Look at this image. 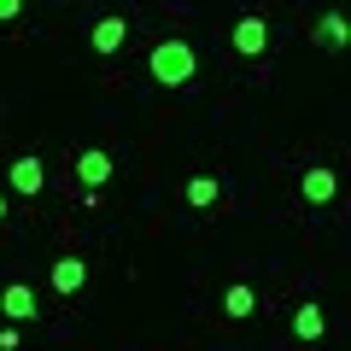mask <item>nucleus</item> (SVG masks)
Returning a JSON list of instances; mask_svg holds the SVG:
<instances>
[{
    "label": "nucleus",
    "mask_w": 351,
    "mask_h": 351,
    "mask_svg": "<svg viewBox=\"0 0 351 351\" xmlns=\"http://www.w3.org/2000/svg\"><path fill=\"white\" fill-rule=\"evenodd\" d=\"M147 71H152L158 88H193V76H199V53H193V41L164 36L158 47L147 53Z\"/></svg>",
    "instance_id": "obj_1"
},
{
    "label": "nucleus",
    "mask_w": 351,
    "mask_h": 351,
    "mask_svg": "<svg viewBox=\"0 0 351 351\" xmlns=\"http://www.w3.org/2000/svg\"><path fill=\"white\" fill-rule=\"evenodd\" d=\"M6 182H12V193H24V199H36V193L47 188V164H41L36 152H24V158H12V170H6Z\"/></svg>",
    "instance_id": "obj_2"
},
{
    "label": "nucleus",
    "mask_w": 351,
    "mask_h": 351,
    "mask_svg": "<svg viewBox=\"0 0 351 351\" xmlns=\"http://www.w3.org/2000/svg\"><path fill=\"white\" fill-rule=\"evenodd\" d=\"M228 41H234V53H246V59H263V53H269V24H263L258 12H246Z\"/></svg>",
    "instance_id": "obj_3"
},
{
    "label": "nucleus",
    "mask_w": 351,
    "mask_h": 351,
    "mask_svg": "<svg viewBox=\"0 0 351 351\" xmlns=\"http://www.w3.org/2000/svg\"><path fill=\"white\" fill-rule=\"evenodd\" d=\"M299 193H304V205H334V193H339V176L328 170V164H311V170L299 176Z\"/></svg>",
    "instance_id": "obj_4"
},
{
    "label": "nucleus",
    "mask_w": 351,
    "mask_h": 351,
    "mask_svg": "<svg viewBox=\"0 0 351 351\" xmlns=\"http://www.w3.org/2000/svg\"><path fill=\"white\" fill-rule=\"evenodd\" d=\"M47 281H53V293H64V299H76V293L88 287V263L76 258V252H64V258L53 263V276H47Z\"/></svg>",
    "instance_id": "obj_5"
},
{
    "label": "nucleus",
    "mask_w": 351,
    "mask_h": 351,
    "mask_svg": "<svg viewBox=\"0 0 351 351\" xmlns=\"http://www.w3.org/2000/svg\"><path fill=\"white\" fill-rule=\"evenodd\" d=\"M76 176H82V188H106V182H112V152L106 147H82L76 152Z\"/></svg>",
    "instance_id": "obj_6"
},
{
    "label": "nucleus",
    "mask_w": 351,
    "mask_h": 351,
    "mask_svg": "<svg viewBox=\"0 0 351 351\" xmlns=\"http://www.w3.org/2000/svg\"><path fill=\"white\" fill-rule=\"evenodd\" d=\"M0 316H12L18 328L36 322V287H24V281H12V287L0 293Z\"/></svg>",
    "instance_id": "obj_7"
},
{
    "label": "nucleus",
    "mask_w": 351,
    "mask_h": 351,
    "mask_svg": "<svg viewBox=\"0 0 351 351\" xmlns=\"http://www.w3.org/2000/svg\"><path fill=\"white\" fill-rule=\"evenodd\" d=\"M88 41H94V53H117V47L129 41V18H123V12H106L100 24H94V36H88Z\"/></svg>",
    "instance_id": "obj_8"
},
{
    "label": "nucleus",
    "mask_w": 351,
    "mask_h": 351,
    "mask_svg": "<svg viewBox=\"0 0 351 351\" xmlns=\"http://www.w3.org/2000/svg\"><path fill=\"white\" fill-rule=\"evenodd\" d=\"M328 334V311L322 304H299V311H293V339H304V346H311V339H322Z\"/></svg>",
    "instance_id": "obj_9"
},
{
    "label": "nucleus",
    "mask_w": 351,
    "mask_h": 351,
    "mask_svg": "<svg viewBox=\"0 0 351 351\" xmlns=\"http://www.w3.org/2000/svg\"><path fill=\"white\" fill-rule=\"evenodd\" d=\"M316 47H328V53L346 47V12H322L316 18Z\"/></svg>",
    "instance_id": "obj_10"
},
{
    "label": "nucleus",
    "mask_w": 351,
    "mask_h": 351,
    "mask_svg": "<svg viewBox=\"0 0 351 351\" xmlns=\"http://www.w3.org/2000/svg\"><path fill=\"white\" fill-rule=\"evenodd\" d=\"M252 311H258V293H252L246 281H234V287L223 293V316H234V322H246Z\"/></svg>",
    "instance_id": "obj_11"
},
{
    "label": "nucleus",
    "mask_w": 351,
    "mask_h": 351,
    "mask_svg": "<svg viewBox=\"0 0 351 351\" xmlns=\"http://www.w3.org/2000/svg\"><path fill=\"white\" fill-rule=\"evenodd\" d=\"M217 199H223V182H217V176H193L188 182V205L193 211H211Z\"/></svg>",
    "instance_id": "obj_12"
},
{
    "label": "nucleus",
    "mask_w": 351,
    "mask_h": 351,
    "mask_svg": "<svg viewBox=\"0 0 351 351\" xmlns=\"http://www.w3.org/2000/svg\"><path fill=\"white\" fill-rule=\"evenodd\" d=\"M18 346H24V328L6 322V328H0V351H18Z\"/></svg>",
    "instance_id": "obj_13"
},
{
    "label": "nucleus",
    "mask_w": 351,
    "mask_h": 351,
    "mask_svg": "<svg viewBox=\"0 0 351 351\" xmlns=\"http://www.w3.org/2000/svg\"><path fill=\"white\" fill-rule=\"evenodd\" d=\"M18 12H24V0H0V24H12Z\"/></svg>",
    "instance_id": "obj_14"
},
{
    "label": "nucleus",
    "mask_w": 351,
    "mask_h": 351,
    "mask_svg": "<svg viewBox=\"0 0 351 351\" xmlns=\"http://www.w3.org/2000/svg\"><path fill=\"white\" fill-rule=\"evenodd\" d=\"M0 223H6V193H0Z\"/></svg>",
    "instance_id": "obj_15"
}]
</instances>
